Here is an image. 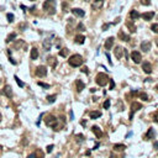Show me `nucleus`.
<instances>
[{
	"instance_id": "41",
	"label": "nucleus",
	"mask_w": 158,
	"mask_h": 158,
	"mask_svg": "<svg viewBox=\"0 0 158 158\" xmlns=\"http://www.w3.org/2000/svg\"><path fill=\"white\" fill-rule=\"evenodd\" d=\"M141 4L145 6H148V5H151V0H141Z\"/></svg>"
},
{
	"instance_id": "38",
	"label": "nucleus",
	"mask_w": 158,
	"mask_h": 158,
	"mask_svg": "<svg viewBox=\"0 0 158 158\" xmlns=\"http://www.w3.org/2000/svg\"><path fill=\"white\" fill-rule=\"evenodd\" d=\"M38 85L42 87V88H46V89L50 88V84H46V83H42V82H38Z\"/></svg>"
},
{
	"instance_id": "36",
	"label": "nucleus",
	"mask_w": 158,
	"mask_h": 158,
	"mask_svg": "<svg viewBox=\"0 0 158 158\" xmlns=\"http://www.w3.org/2000/svg\"><path fill=\"white\" fill-rule=\"evenodd\" d=\"M6 17H7V21H9V22H12V21H14V15H12V14L9 12V14L6 15Z\"/></svg>"
},
{
	"instance_id": "33",
	"label": "nucleus",
	"mask_w": 158,
	"mask_h": 158,
	"mask_svg": "<svg viewBox=\"0 0 158 158\" xmlns=\"http://www.w3.org/2000/svg\"><path fill=\"white\" fill-rule=\"evenodd\" d=\"M47 101L48 103H54L56 101V95H48L47 96Z\"/></svg>"
},
{
	"instance_id": "25",
	"label": "nucleus",
	"mask_w": 158,
	"mask_h": 158,
	"mask_svg": "<svg viewBox=\"0 0 158 158\" xmlns=\"http://www.w3.org/2000/svg\"><path fill=\"white\" fill-rule=\"evenodd\" d=\"M126 27L130 30L131 32H135L136 31V26H135V24L132 22V21H126Z\"/></svg>"
},
{
	"instance_id": "6",
	"label": "nucleus",
	"mask_w": 158,
	"mask_h": 158,
	"mask_svg": "<svg viewBox=\"0 0 158 158\" xmlns=\"http://www.w3.org/2000/svg\"><path fill=\"white\" fill-rule=\"evenodd\" d=\"M131 59H132L135 63H141L142 56H141V53H140V52H137V51H133V52L131 53Z\"/></svg>"
},
{
	"instance_id": "14",
	"label": "nucleus",
	"mask_w": 158,
	"mask_h": 158,
	"mask_svg": "<svg viewBox=\"0 0 158 158\" xmlns=\"http://www.w3.org/2000/svg\"><path fill=\"white\" fill-rule=\"evenodd\" d=\"M92 131L94 132V135L96 136V138H101L103 137V131L100 130L99 126H93L92 127Z\"/></svg>"
},
{
	"instance_id": "7",
	"label": "nucleus",
	"mask_w": 158,
	"mask_h": 158,
	"mask_svg": "<svg viewBox=\"0 0 158 158\" xmlns=\"http://www.w3.org/2000/svg\"><path fill=\"white\" fill-rule=\"evenodd\" d=\"M103 6H104V0H94V2L92 4L93 10H100Z\"/></svg>"
},
{
	"instance_id": "37",
	"label": "nucleus",
	"mask_w": 158,
	"mask_h": 158,
	"mask_svg": "<svg viewBox=\"0 0 158 158\" xmlns=\"http://www.w3.org/2000/svg\"><path fill=\"white\" fill-rule=\"evenodd\" d=\"M77 30H78V31H83V30H85V27H84V25L80 22V24H78V26H77Z\"/></svg>"
},
{
	"instance_id": "42",
	"label": "nucleus",
	"mask_w": 158,
	"mask_h": 158,
	"mask_svg": "<svg viewBox=\"0 0 158 158\" xmlns=\"http://www.w3.org/2000/svg\"><path fill=\"white\" fill-rule=\"evenodd\" d=\"M53 151V145H50V146H47V152L48 153H51Z\"/></svg>"
},
{
	"instance_id": "21",
	"label": "nucleus",
	"mask_w": 158,
	"mask_h": 158,
	"mask_svg": "<svg viewBox=\"0 0 158 158\" xmlns=\"http://www.w3.org/2000/svg\"><path fill=\"white\" fill-rule=\"evenodd\" d=\"M48 64L52 67V68H56L58 65V61L56 57H48Z\"/></svg>"
},
{
	"instance_id": "53",
	"label": "nucleus",
	"mask_w": 158,
	"mask_h": 158,
	"mask_svg": "<svg viewBox=\"0 0 158 158\" xmlns=\"http://www.w3.org/2000/svg\"><path fill=\"white\" fill-rule=\"evenodd\" d=\"M33 157H35V156H33V153H32V155H30V156H29L27 158H33Z\"/></svg>"
},
{
	"instance_id": "18",
	"label": "nucleus",
	"mask_w": 158,
	"mask_h": 158,
	"mask_svg": "<svg viewBox=\"0 0 158 158\" xmlns=\"http://www.w3.org/2000/svg\"><path fill=\"white\" fill-rule=\"evenodd\" d=\"M155 136H156V132H155V130H153V128H148L147 133L145 135V140H151V138H153Z\"/></svg>"
},
{
	"instance_id": "46",
	"label": "nucleus",
	"mask_w": 158,
	"mask_h": 158,
	"mask_svg": "<svg viewBox=\"0 0 158 158\" xmlns=\"http://www.w3.org/2000/svg\"><path fill=\"white\" fill-rule=\"evenodd\" d=\"M106 58L109 59V63H110V64H112V62H111V59H110V54H109V53H106Z\"/></svg>"
},
{
	"instance_id": "34",
	"label": "nucleus",
	"mask_w": 158,
	"mask_h": 158,
	"mask_svg": "<svg viewBox=\"0 0 158 158\" xmlns=\"http://www.w3.org/2000/svg\"><path fill=\"white\" fill-rule=\"evenodd\" d=\"M140 98H141L143 101H147V100H148V95L146 94V93H141V94H140Z\"/></svg>"
},
{
	"instance_id": "35",
	"label": "nucleus",
	"mask_w": 158,
	"mask_h": 158,
	"mask_svg": "<svg viewBox=\"0 0 158 158\" xmlns=\"http://www.w3.org/2000/svg\"><path fill=\"white\" fill-rule=\"evenodd\" d=\"M151 30L155 32V33H158V24H153V25L151 26Z\"/></svg>"
},
{
	"instance_id": "29",
	"label": "nucleus",
	"mask_w": 158,
	"mask_h": 158,
	"mask_svg": "<svg viewBox=\"0 0 158 158\" xmlns=\"http://www.w3.org/2000/svg\"><path fill=\"white\" fill-rule=\"evenodd\" d=\"M68 53H69V50H68V48H62V50L59 51V56H61V57H67Z\"/></svg>"
},
{
	"instance_id": "22",
	"label": "nucleus",
	"mask_w": 158,
	"mask_h": 158,
	"mask_svg": "<svg viewBox=\"0 0 158 158\" xmlns=\"http://www.w3.org/2000/svg\"><path fill=\"white\" fill-rule=\"evenodd\" d=\"M51 45H52V40H51V38H46V40L43 41V47H45L46 51H50Z\"/></svg>"
},
{
	"instance_id": "11",
	"label": "nucleus",
	"mask_w": 158,
	"mask_h": 158,
	"mask_svg": "<svg viewBox=\"0 0 158 158\" xmlns=\"http://www.w3.org/2000/svg\"><path fill=\"white\" fill-rule=\"evenodd\" d=\"M153 16H155V12H153V11H148V12H145V14H142V15H141V17H142L143 20H146V21L152 20V19H153Z\"/></svg>"
},
{
	"instance_id": "32",
	"label": "nucleus",
	"mask_w": 158,
	"mask_h": 158,
	"mask_svg": "<svg viewBox=\"0 0 158 158\" xmlns=\"http://www.w3.org/2000/svg\"><path fill=\"white\" fill-rule=\"evenodd\" d=\"M15 82L17 83V85H19L20 88H22V87L25 85V84H24V83H22V82L20 80V78H19V77H16V75H15Z\"/></svg>"
},
{
	"instance_id": "43",
	"label": "nucleus",
	"mask_w": 158,
	"mask_h": 158,
	"mask_svg": "<svg viewBox=\"0 0 158 158\" xmlns=\"http://www.w3.org/2000/svg\"><path fill=\"white\" fill-rule=\"evenodd\" d=\"M153 120H155V121L158 124V111H156V112L153 114Z\"/></svg>"
},
{
	"instance_id": "30",
	"label": "nucleus",
	"mask_w": 158,
	"mask_h": 158,
	"mask_svg": "<svg viewBox=\"0 0 158 158\" xmlns=\"http://www.w3.org/2000/svg\"><path fill=\"white\" fill-rule=\"evenodd\" d=\"M15 38H16V33L12 32V33H10V35L6 37V42H11V41H14Z\"/></svg>"
},
{
	"instance_id": "5",
	"label": "nucleus",
	"mask_w": 158,
	"mask_h": 158,
	"mask_svg": "<svg viewBox=\"0 0 158 158\" xmlns=\"http://www.w3.org/2000/svg\"><path fill=\"white\" fill-rule=\"evenodd\" d=\"M46 74H47V69H46L45 65H38V67L36 68V75H37V77L42 78V77H45Z\"/></svg>"
},
{
	"instance_id": "8",
	"label": "nucleus",
	"mask_w": 158,
	"mask_h": 158,
	"mask_svg": "<svg viewBox=\"0 0 158 158\" xmlns=\"http://www.w3.org/2000/svg\"><path fill=\"white\" fill-rule=\"evenodd\" d=\"M142 69H143V72H145L146 74H151V73H152V64L150 63V62H143Z\"/></svg>"
},
{
	"instance_id": "4",
	"label": "nucleus",
	"mask_w": 158,
	"mask_h": 158,
	"mask_svg": "<svg viewBox=\"0 0 158 158\" xmlns=\"http://www.w3.org/2000/svg\"><path fill=\"white\" fill-rule=\"evenodd\" d=\"M45 124L47 126L53 127V130H54V127H57V117L54 115H47L45 119Z\"/></svg>"
},
{
	"instance_id": "27",
	"label": "nucleus",
	"mask_w": 158,
	"mask_h": 158,
	"mask_svg": "<svg viewBox=\"0 0 158 158\" xmlns=\"http://www.w3.org/2000/svg\"><path fill=\"white\" fill-rule=\"evenodd\" d=\"M101 116V112L100 111H92L90 112V119H98Z\"/></svg>"
},
{
	"instance_id": "15",
	"label": "nucleus",
	"mask_w": 158,
	"mask_h": 158,
	"mask_svg": "<svg viewBox=\"0 0 158 158\" xmlns=\"http://www.w3.org/2000/svg\"><path fill=\"white\" fill-rule=\"evenodd\" d=\"M72 12H73L75 16H79V17H83V16L85 15L84 10H82V9H79V7H74V9H72Z\"/></svg>"
},
{
	"instance_id": "3",
	"label": "nucleus",
	"mask_w": 158,
	"mask_h": 158,
	"mask_svg": "<svg viewBox=\"0 0 158 158\" xmlns=\"http://www.w3.org/2000/svg\"><path fill=\"white\" fill-rule=\"evenodd\" d=\"M95 80H96V84H98V85H100V87H105V85L109 83L110 78H109L105 73H98Z\"/></svg>"
},
{
	"instance_id": "12",
	"label": "nucleus",
	"mask_w": 158,
	"mask_h": 158,
	"mask_svg": "<svg viewBox=\"0 0 158 158\" xmlns=\"http://www.w3.org/2000/svg\"><path fill=\"white\" fill-rule=\"evenodd\" d=\"M112 46H114V37H109V38L105 41L104 47H105V50H111Z\"/></svg>"
},
{
	"instance_id": "9",
	"label": "nucleus",
	"mask_w": 158,
	"mask_h": 158,
	"mask_svg": "<svg viewBox=\"0 0 158 158\" xmlns=\"http://www.w3.org/2000/svg\"><path fill=\"white\" fill-rule=\"evenodd\" d=\"M151 46H152V43H151L150 41H143V42L141 43V50H142L143 52H148V51L151 50Z\"/></svg>"
},
{
	"instance_id": "26",
	"label": "nucleus",
	"mask_w": 158,
	"mask_h": 158,
	"mask_svg": "<svg viewBox=\"0 0 158 158\" xmlns=\"http://www.w3.org/2000/svg\"><path fill=\"white\" fill-rule=\"evenodd\" d=\"M140 16H141V15L138 14V11H137V10H132V11L130 12V17H131L132 20H137Z\"/></svg>"
},
{
	"instance_id": "19",
	"label": "nucleus",
	"mask_w": 158,
	"mask_h": 158,
	"mask_svg": "<svg viewBox=\"0 0 158 158\" xmlns=\"http://www.w3.org/2000/svg\"><path fill=\"white\" fill-rule=\"evenodd\" d=\"M112 148H114V151H116V152H121V151H125V150H126V146L122 145V143H116V145L112 146Z\"/></svg>"
},
{
	"instance_id": "39",
	"label": "nucleus",
	"mask_w": 158,
	"mask_h": 158,
	"mask_svg": "<svg viewBox=\"0 0 158 158\" xmlns=\"http://www.w3.org/2000/svg\"><path fill=\"white\" fill-rule=\"evenodd\" d=\"M109 83H110V90H114V89H115V82H114L112 79H110Z\"/></svg>"
},
{
	"instance_id": "10",
	"label": "nucleus",
	"mask_w": 158,
	"mask_h": 158,
	"mask_svg": "<svg viewBox=\"0 0 158 158\" xmlns=\"http://www.w3.org/2000/svg\"><path fill=\"white\" fill-rule=\"evenodd\" d=\"M84 88H85V84H84L80 79H77V80H75V89H77V92L80 93Z\"/></svg>"
},
{
	"instance_id": "56",
	"label": "nucleus",
	"mask_w": 158,
	"mask_h": 158,
	"mask_svg": "<svg viewBox=\"0 0 158 158\" xmlns=\"http://www.w3.org/2000/svg\"><path fill=\"white\" fill-rule=\"evenodd\" d=\"M0 83H1V79H0Z\"/></svg>"
},
{
	"instance_id": "23",
	"label": "nucleus",
	"mask_w": 158,
	"mask_h": 158,
	"mask_svg": "<svg viewBox=\"0 0 158 158\" xmlns=\"http://www.w3.org/2000/svg\"><path fill=\"white\" fill-rule=\"evenodd\" d=\"M119 38H120L121 41H125V42H128V41H130V36L126 35V33H124L122 31L119 32Z\"/></svg>"
},
{
	"instance_id": "31",
	"label": "nucleus",
	"mask_w": 158,
	"mask_h": 158,
	"mask_svg": "<svg viewBox=\"0 0 158 158\" xmlns=\"http://www.w3.org/2000/svg\"><path fill=\"white\" fill-rule=\"evenodd\" d=\"M24 45H25V42H24L22 40H19V41L15 43V48L17 50V48H20V47H21V46H24Z\"/></svg>"
},
{
	"instance_id": "52",
	"label": "nucleus",
	"mask_w": 158,
	"mask_h": 158,
	"mask_svg": "<svg viewBox=\"0 0 158 158\" xmlns=\"http://www.w3.org/2000/svg\"><path fill=\"white\" fill-rule=\"evenodd\" d=\"M155 42H156V45H157V46H158V37H157V38H156V40H155Z\"/></svg>"
},
{
	"instance_id": "58",
	"label": "nucleus",
	"mask_w": 158,
	"mask_h": 158,
	"mask_svg": "<svg viewBox=\"0 0 158 158\" xmlns=\"http://www.w3.org/2000/svg\"><path fill=\"white\" fill-rule=\"evenodd\" d=\"M30 1H33V0H30Z\"/></svg>"
},
{
	"instance_id": "24",
	"label": "nucleus",
	"mask_w": 158,
	"mask_h": 158,
	"mask_svg": "<svg viewBox=\"0 0 158 158\" xmlns=\"http://www.w3.org/2000/svg\"><path fill=\"white\" fill-rule=\"evenodd\" d=\"M30 58L31 59H37L38 58V50L37 48H31V54H30Z\"/></svg>"
},
{
	"instance_id": "48",
	"label": "nucleus",
	"mask_w": 158,
	"mask_h": 158,
	"mask_svg": "<svg viewBox=\"0 0 158 158\" xmlns=\"http://www.w3.org/2000/svg\"><path fill=\"white\" fill-rule=\"evenodd\" d=\"M82 72H83V73H88V68H87V67L82 68Z\"/></svg>"
},
{
	"instance_id": "17",
	"label": "nucleus",
	"mask_w": 158,
	"mask_h": 158,
	"mask_svg": "<svg viewBox=\"0 0 158 158\" xmlns=\"http://www.w3.org/2000/svg\"><path fill=\"white\" fill-rule=\"evenodd\" d=\"M140 109H142V104H141V103L133 101V103L131 104V111H132V112H135V111H137V110H140Z\"/></svg>"
},
{
	"instance_id": "57",
	"label": "nucleus",
	"mask_w": 158,
	"mask_h": 158,
	"mask_svg": "<svg viewBox=\"0 0 158 158\" xmlns=\"http://www.w3.org/2000/svg\"><path fill=\"white\" fill-rule=\"evenodd\" d=\"M85 1H89V0H85Z\"/></svg>"
},
{
	"instance_id": "55",
	"label": "nucleus",
	"mask_w": 158,
	"mask_h": 158,
	"mask_svg": "<svg viewBox=\"0 0 158 158\" xmlns=\"http://www.w3.org/2000/svg\"><path fill=\"white\" fill-rule=\"evenodd\" d=\"M156 89H157V92H158V85H156Z\"/></svg>"
},
{
	"instance_id": "28",
	"label": "nucleus",
	"mask_w": 158,
	"mask_h": 158,
	"mask_svg": "<svg viewBox=\"0 0 158 158\" xmlns=\"http://www.w3.org/2000/svg\"><path fill=\"white\" fill-rule=\"evenodd\" d=\"M33 156H35V158H45V155H43V152H42L41 150H37V151L33 153Z\"/></svg>"
},
{
	"instance_id": "45",
	"label": "nucleus",
	"mask_w": 158,
	"mask_h": 158,
	"mask_svg": "<svg viewBox=\"0 0 158 158\" xmlns=\"http://www.w3.org/2000/svg\"><path fill=\"white\" fill-rule=\"evenodd\" d=\"M109 26H110V25H109V24H105V25H103V30H104V31H106V30H107V27H109Z\"/></svg>"
},
{
	"instance_id": "2",
	"label": "nucleus",
	"mask_w": 158,
	"mask_h": 158,
	"mask_svg": "<svg viewBox=\"0 0 158 158\" xmlns=\"http://www.w3.org/2000/svg\"><path fill=\"white\" fill-rule=\"evenodd\" d=\"M68 62H69L70 67H74V68L75 67H80L83 64V57L80 54H73V56L69 57Z\"/></svg>"
},
{
	"instance_id": "50",
	"label": "nucleus",
	"mask_w": 158,
	"mask_h": 158,
	"mask_svg": "<svg viewBox=\"0 0 158 158\" xmlns=\"http://www.w3.org/2000/svg\"><path fill=\"white\" fill-rule=\"evenodd\" d=\"M132 117H133V112L131 111V114H130V120H132Z\"/></svg>"
},
{
	"instance_id": "44",
	"label": "nucleus",
	"mask_w": 158,
	"mask_h": 158,
	"mask_svg": "<svg viewBox=\"0 0 158 158\" xmlns=\"http://www.w3.org/2000/svg\"><path fill=\"white\" fill-rule=\"evenodd\" d=\"M62 7H63V11H67L65 9L68 7V4H67V2H63V4H62Z\"/></svg>"
},
{
	"instance_id": "1",
	"label": "nucleus",
	"mask_w": 158,
	"mask_h": 158,
	"mask_svg": "<svg viewBox=\"0 0 158 158\" xmlns=\"http://www.w3.org/2000/svg\"><path fill=\"white\" fill-rule=\"evenodd\" d=\"M42 7H43V10H45L46 12H48L50 15L54 14V12H56V0H46V1L43 2Z\"/></svg>"
},
{
	"instance_id": "54",
	"label": "nucleus",
	"mask_w": 158,
	"mask_h": 158,
	"mask_svg": "<svg viewBox=\"0 0 158 158\" xmlns=\"http://www.w3.org/2000/svg\"><path fill=\"white\" fill-rule=\"evenodd\" d=\"M1 117H2V116H1V114H0V122H1Z\"/></svg>"
},
{
	"instance_id": "47",
	"label": "nucleus",
	"mask_w": 158,
	"mask_h": 158,
	"mask_svg": "<svg viewBox=\"0 0 158 158\" xmlns=\"http://www.w3.org/2000/svg\"><path fill=\"white\" fill-rule=\"evenodd\" d=\"M153 147H155V148L158 151V142H157V141H156V142H153Z\"/></svg>"
},
{
	"instance_id": "49",
	"label": "nucleus",
	"mask_w": 158,
	"mask_h": 158,
	"mask_svg": "<svg viewBox=\"0 0 158 158\" xmlns=\"http://www.w3.org/2000/svg\"><path fill=\"white\" fill-rule=\"evenodd\" d=\"M21 9H22V10H24V11H26V10H27V7H26V6H25V5H21Z\"/></svg>"
},
{
	"instance_id": "40",
	"label": "nucleus",
	"mask_w": 158,
	"mask_h": 158,
	"mask_svg": "<svg viewBox=\"0 0 158 158\" xmlns=\"http://www.w3.org/2000/svg\"><path fill=\"white\" fill-rule=\"evenodd\" d=\"M109 107H110V100L106 99L105 103H104V109H109Z\"/></svg>"
},
{
	"instance_id": "20",
	"label": "nucleus",
	"mask_w": 158,
	"mask_h": 158,
	"mask_svg": "<svg viewBox=\"0 0 158 158\" xmlns=\"http://www.w3.org/2000/svg\"><path fill=\"white\" fill-rule=\"evenodd\" d=\"M2 93L6 95L7 98H12V89H11V87H10V85H6V87L4 88Z\"/></svg>"
},
{
	"instance_id": "13",
	"label": "nucleus",
	"mask_w": 158,
	"mask_h": 158,
	"mask_svg": "<svg viewBox=\"0 0 158 158\" xmlns=\"http://www.w3.org/2000/svg\"><path fill=\"white\" fill-rule=\"evenodd\" d=\"M114 53H115V57H116L117 59H121L122 56H124V50H122L121 47H116V48L114 50Z\"/></svg>"
},
{
	"instance_id": "16",
	"label": "nucleus",
	"mask_w": 158,
	"mask_h": 158,
	"mask_svg": "<svg viewBox=\"0 0 158 158\" xmlns=\"http://www.w3.org/2000/svg\"><path fill=\"white\" fill-rule=\"evenodd\" d=\"M74 42L78 43V45H83V43L85 42V36H84V35H77V36L74 37Z\"/></svg>"
},
{
	"instance_id": "51",
	"label": "nucleus",
	"mask_w": 158,
	"mask_h": 158,
	"mask_svg": "<svg viewBox=\"0 0 158 158\" xmlns=\"http://www.w3.org/2000/svg\"><path fill=\"white\" fill-rule=\"evenodd\" d=\"M69 115H70V119L73 120V111H70V112H69Z\"/></svg>"
}]
</instances>
